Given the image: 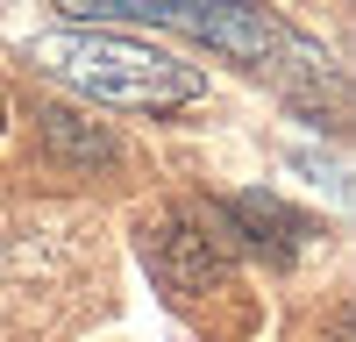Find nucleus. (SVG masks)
<instances>
[{"label":"nucleus","instance_id":"f257e3e1","mask_svg":"<svg viewBox=\"0 0 356 342\" xmlns=\"http://www.w3.org/2000/svg\"><path fill=\"white\" fill-rule=\"evenodd\" d=\"M79 22H157V28H186L200 43H221L228 57H243L257 72H300L321 79L328 57H321L307 36H292L278 15L243 8V0H50Z\"/></svg>","mask_w":356,"mask_h":342},{"label":"nucleus","instance_id":"f03ea898","mask_svg":"<svg viewBox=\"0 0 356 342\" xmlns=\"http://www.w3.org/2000/svg\"><path fill=\"white\" fill-rule=\"evenodd\" d=\"M29 57H36L43 72L72 79L79 93L114 100V107H136V114L186 107V100H200V86H207L193 65H178L171 50L129 43V36H43Z\"/></svg>","mask_w":356,"mask_h":342},{"label":"nucleus","instance_id":"7ed1b4c3","mask_svg":"<svg viewBox=\"0 0 356 342\" xmlns=\"http://www.w3.org/2000/svg\"><path fill=\"white\" fill-rule=\"evenodd\" d=\"M143 256H150V271L171 285V293H207V285H221V250L200 236V228L186 221H157V228H143Z\"/></svg>","mask_w":356,"mask_h":342},{"label":"nucleus","instance_id":"20e7f679","mask_svg":"<svg viewBox=\"0 0 356 342\" xmlns=\"http://www.w3.org/2000/svg\"><path fill=\"white\" fill-rule=\"evenodd\" d=\"M228 221H243V236L264 250L271 243L278 256H292L307 236H314V221L307 214H292V207H278V200H264V193H243V200H228Z\"/></svg>","mask_w":356,"mask_h":342},{"label":"nucleus","instance_id":"39448f33","mask_svg":"<svg viewBox=\"0 0 356 342\" xmlns=\"http://www.w3.org/2000/svg\"><path fill=\"white\" fill-rule=\"evenodd\" d=\"M43 129H50V150H65V157H79V164H107V157H114V142H107L93 122L65 114V107H50V114H43Z\"/></svg>","mask_w":356,"mask_h":342}]
</instances>
